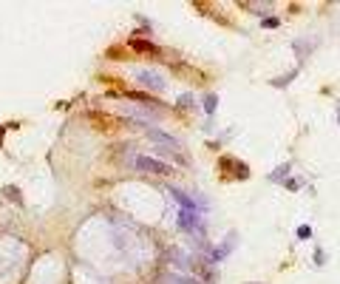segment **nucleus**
I'll return each mask as SVG.
<instances>
[{
	"mask_svg": "<svg viewBox=\"0 0 340 284\" xmlns=\"http://www.w3.org/2000/svg\"><path fill=\"white\" fill-rule=\"evenodd\" d=\"M190 267L198 273V282H213V279H215V265L207 262V256H204V259H193V256H190Z\"/></svg>",
	"mask_w": 340,
	"mask_h": 284,
	"instance_id": "obj_6",
	"label": "nucleus"
},
{
	"mask_svg": "<svg viewBox=\"0 0 340 284\" xmlns=\"http://www.w3.org/2000/svg\"><path fill=\"white\" fill-rule=\"evenodd\" d=\"M278 23H281L278 17H261V26L264 29H278Z\"/></svg>",
	"mask_w": 340,
	"mask_h": 284,
	"instance_id": "obj_11",
	"label": "nucleus"
},
{
	"mask_svg": "<svg viewBox=\"0 0 340 284\" xmlns=\"http://www.w3.org/2000/svg\"><path fill=\"white\" fill-rule=\"evenodd\" d=\"M233 245H235V233H230L221 245H204V256H207V262H210V265L224 262L227 256L233 253Z\"/></svg>",
	"mask_w": 340,
	"mask_h": 284,
	"instance_id": "obj_4",
	"label": "nucleus"
},
{
	"mask_svg": "<svg viewBox=\"0 0 340 284\" xmlns=\"http://www.w3.org/2000/svg\"><path fill=\"white\" fill-rule=\"evenodd\" d=\"M133 168L142 170V173H153V176H173L176 168L164 159H156V156H145V153H136L133 156Z\"/></svg>",
	"mask_w": 340,
	"mask_h": 284,
	"instance_id": "obj_2",
	"label": "nucleus"
},
{
	"mask_svg": "<svg viewBox=\"0 0 340 284\" xmlns=\"http://www.w3.org/2000/svg\"><path fill=\"white\" fill-rule=\"evenodd\" d=\"M247 284H252V282H247Z\"/></svg>",
	"mask_w": 340,
	"mask_h": 284,
	"instance_id": "obj_17",
	"label": "nucleus"
},
{
	"mask_svg": "<svg viewBox=\"0 0 340 284\" xmlns=\"http://www.w3.org/2000/svg\"><path fill=\"white\" fill-rule=\"evenodd\" d=\"M298 239H312V227L309 225H301L298 227Z\"/></svg>",
	"mask_w": 340,
	"mask_h": 284,
	"instance_id": "obj_13",
	"label": "nucleus"
},
{
	"mask_svg": "<svg viewBox=\"0 0 340 284\" xmlns=\"http://www.w3.org/2000/svg\"><path fill=\"white\" fill-rule=\"evenodd\" d=\"M176 225H179V230H184V233L193 239L196 245H207L204 242V236H207V222L201 219V213H190V210H179V216H176Z\"/></svg>",
	"mask_w": 340,
	"mask_h": 284,
	"instance_id": "obj_1",
	"label": "nucleus"
},
{
	"mask_svg": "<svg viewBox=\"0 0 340 284\" xmlns=\"http://www.w3.org/2000/svg\"><path fill=\"white\" fill-rule=\"evenodd\" d=\"M286 188H289V190H301V179H286Z\"/></svg>",
	"mask_w": 340,
	"mask_h": 284,
	"instance_id": "obj_16",
	"label": "nucleus"
},
{
	"mask_svg": "<svg viewBox=\"0 0 340 284\" xmlns=\"http://www.w3.org/2000/svg\"><path fill=\"white\" fill-rule=\"evenodd\" d=\"M130 46H133V49H136V51H145V49H153V43H145V40H133V43H130Z\"/></svg>",
	"mask_w": 340,
	"mask_h": 284,
	"instance_id": "obj_14",
	"label": "nucleus"
},
{
	"mask_svg": "<svg viewBox=\"0 0 340 284\" xmlns=\"http://www.w3.org/2000/svg\"><path fill=\"white\" fill-rule=\"evenodd\" d=\"M167 193H170V199L179 205V210H190V213H198V205H196V199L190 196V193H184L181 188H176V185H167Z\"/></svg>",
	"mask_w": 340,
	"mask_h": 284,
	"instance_id": "obj_5",
	"label": "nucleus"
},
{
	"mask_svg": "<svg viewBox=\"0 0 340 284\" xmlns=\"http://www.w3.org/2000/svg\"><path fill=\"white\" fill-rule=\"evenodd\" d=\"M133 77H136V83L145 85L147 91H153V94H159V91H164V77L159 74V71H153V68H136L133 71Z\"/></svg>",
	"mask_w": 340,
	"mask_h": 284,
	"instance_id": "obj_3",
	"label": "nucleus"
},
{
	"mask_svg": "<svg viewBox=\"0 0 340 284\" xmlns=\"http://www.w3.org/2000/svg\"><path fill=\"white\" fill-rule=\"evenodd\" d=\"M289 170H292V162H284V165H278L275 170H269V182H278V185H284L286 182V176H289Z\"/></svg>",
	"mask_w": 340,
	"mask_h": 284,
	"instance_id": "obj_7",
	"label": "nucleus"
},
{
	"mask_svg": "<svg viewBox=\"0 0 340 284\" xmlns=\"http://www.w3.org/2000/svg\"><path fill=\"white\" fill-rule=\"evenodd\" d=\"M179 284H204V282H198L196 276H184V273H179Z\"/></svg>",
	"mask_w": 340,
	"mask_h": 284,
	"instance_id": "obj_12",
	"label": "nucleus"
},
{
	"mask_svg": "<svg viewBox=\"0 0 340 284\" xmlns=\"http://www.w3.org/2000/svg\"><path fill=\"white\" fill-rule=\"evenodd\" d=\"M326 262V253H323V247H318L315 250V265H323Z\"/></svg>",
	"mask_w": 340,
	"mask_h": 284,
	"instance_id": "obj_15",
	"label": "nucleus"
},
{
	"mask_svg": "<svg viewBox=\"0 0 340 284\" xmlns=\"http://www.w3.org/2000/svg\"><path fill=\"white\" fill-rule=\"evenodd\" d=\"M295 77H298V68H292L289 74H284V77H272V80H269V83L275 85V88H284V85H289L292 80H295Z\"/></svg>",
	"mask_w": 340,
	"mask_h": 284,
	"instance_id": "obj_9",
	"label": "nucleus"
},
{
	"mask_svg": "<svg viewBox=\"0 0 340 284\" xmlns=\"http://www.w3.org/2000/svg\"><path fill=\"white\" fill-rule=\"evenodd\" d=\"M201 105H204V117L213 119L215 117V108H218V94H204Z\"/></svg>",
	"mask_w": 340,
	"mask_h": 284,
	"instance_id": "obj_8",
	"label": "nucleus"
},
{
	"mask_svg": "<svg viewBox=\"0 0 340 284\" xmlns=\"http://www.w3.org/2000/svg\"><path fill=\"white\" fill-rule=\"evenodd\" d=\"M176 105L179 108H196V97L190 91H184V94H179L176 97Z\"/></svg>",
	"mask_w": 340,
	"mask_h": 284,
	"instance_id": "obj_10",
	"label": "nucleus"
}]
</instances>
